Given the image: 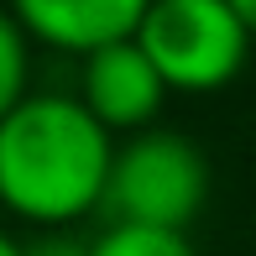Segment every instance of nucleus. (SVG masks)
<instances>
[{
	"mask_svg": "<svg viewBox=\"0 0 256 256\" xmlns=\"http://www.w3.org/2000/svg\"><path fill=\"white\" fill-rule=\"evenodd\" d=\"M230 6L240 10V21H246V26H251V37H256V0H230Z\"/></svg>",
	"mask_w": 256,
	"mask_h": 256,
	"instance_id": "9d476101",
	"label": "nucleus"
},
{
	"mask_svg": "<svg viewBox=\"0 0 256 256\" xmlns=\"http://www.w3.org/2000/svg\"><path fill=\"white\" fill-rule=\"evenodd\" d=\"M136 42L162 74L168 94H220L251 63V26L230 0H152Z\"/></svg>",
	"mask_w": 256,
	"mask_h": 256,
	"instance_id": "7ed1b4c3",
	"label": "nucleus"
},
{
	"mask_svg": "<svg viewBox=\"0 0 256 256\" xmlns=\"http://www.w3.org/2000/svg\"><path fill=\"white\" fill-rule=\"evenodd\" d=\"M115 136L74 89H32L0 115V220L37 230H84L104 214Z\"/></svg>",
	"mask_w": 256,
	"mask_h": 256,
	"instance_id": "f257e3e1",
	"label": "nucleus"
},
{
	"mask_svg": "<svg viewBox=\"0 0 256 256\" xmlns=\"http://www.w3.org/2000/svg\"><path fill=\"white\" fill-rule=\"evenodd\" d=\"M32 89H37V42L0 0V115H10Z\"/></svg>",
	"mask_w": 256,
	"mask_h": 256,
	"instance_id": "423d86ee",
	"label": "nucleus"
},
{
	"mask_svg": "<svg viewBox=\"0 0 256 256\" xmlns=\"http://www.w3.org/2000/svg\"><path fill=\"white\" fill-rule=\"evenodd\" d=\"M152 0H6V10L21 21L37 52L58 58H89L110 42L136 37Z\"/></svg>",
	"mask_w": 256,
	"mask_h": 256,
	"instance_id": "39448f33",
	"label": "nucleus"
},
{
	"mask_svg": "<svg viewBox=\"0 0 256 256\" xmlns=\"http://www.w3.org/2000/svg\"><path fill=\"white\" fill-rule=\"evenodd\" d=\"M21 246H26V236H16V230L0 220V256H21Z\"/></svg>",
	"mask_w": 256,
	"mask_h": 256,
	"instance_id": "1a4fd4ad",
	"label": "nucleus"
},
{
	"mask_svg": "<svg viewBox=\"0 0 256 256\" xmlns=\"http://www.w3.org/2000/svg\"><path fill=\"white\" fill-rule=\"evenodd\" d=\"M214 194L209 152L172 126H146L115 142L104 220L115 225H152V230H188Z\"/></svg>",
	"mask_w": 256,
	"mask_h": 256,
	"instance_id": "f03ea898",
	"label": "nucleus"
},
{
	"mask_svg": "<svg viewBox=\"0 0 256 256\" xmlns=\"http://www.w3.org/2000/svg\"><path fill=\"white\" fill-rule=\"evenodd\" d=\"M68 89L84 100V110L94 115L115 142L146 131V126H157L162 104L172 100L168 84H162V74L152 68V58L142 52V42H136V37L110 42V48L78 58V78H74Z\"/></svg>",
	"mask_w": 256,
	"mask_h": 256,
	"instance_id": "20e7f679",
	"label": "nucleus"
},
{
	"mask_svg": "<svg viewBox=\"0 0 256 256\" xmlns=\"http://www.w3.org/2000/svg\"><path fill=\"white\" fill-rule=\"evenodd\" d=\"M89 256H199L188 230H152V225H104L89 236Z\"/></svg>",
	"mask_w": 256,
	"mask_h": 256,
	"instance_id": "0eeeda50",
	"label": "nucleus"
},
{
	"mask_svg": "<svg viewBox=\"0 0 256 256\" xmlns=\"http://www.w3.org/2000/svg\"><path fill=\"white\" fill-rule=\"evenodd\" d=\"M21 256H89V236L84 230H37L26 236Z\"/></svg>",
	"mask_w": 256,
	"mask_h": 256,
	"instance_id": "6e6552de",
	"label": "nucleus"
}]
</instances>
